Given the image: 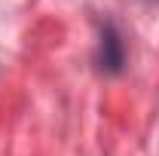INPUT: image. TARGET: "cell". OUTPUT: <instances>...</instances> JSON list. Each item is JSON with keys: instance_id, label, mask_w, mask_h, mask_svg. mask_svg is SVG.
Returning a JSON list of instances; mask_svg holds the SVG:
<instances>
[{"instance_id": "6da1fadb", "label": "cell", "mask_w": 159, "mask_h": 156, "mask_svg": "<svg viewBox=\"0 0 159 156\" xmlns=\"http://www.w3.org/2000/svg\"><path fill=\"white\" fill-rule=\"evenodd\" d=\"M95 67L104 77H116L125 71V40L116 21H101L98 28V46H95Z\"/></svg>"}, {"instance_id": "7a4b0ae2", "label": "cell", "mask_w": 159, "mask_h": 156, "mask_svg": "<svg viewBox=\"0 0 159 156\" xmlns=\"http://www.w3.org/2000/svg\"><path fill=\"white\" fill-rule=\"evenodd\" d=\"M156 3H159V0H156Z\"/></svg>"}]
</instances>
